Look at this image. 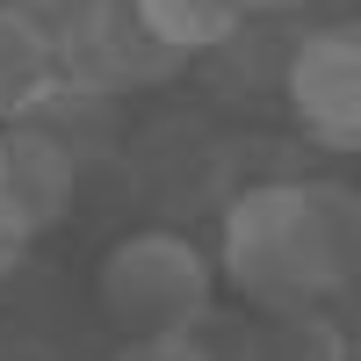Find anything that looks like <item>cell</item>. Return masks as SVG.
<instances>
[{
  "mask_svg": "<svg viewBox=\"0 0 361 361\" xmlns=\"http://www.w3.org/2000/svg\"><path fill=\"white\" fill-rule=\"evenodd\" d=\"M224 275L260 311H311L361 275V188L246 180L224 195Z\"/></svg>",
  "mask_w": 361,
  "mask_h": 361,
  "instance_id": "1",
  "label": "cell"
},
{
  "mask_svg": "<svg viewBox=\"0 0 361 361\" xmlns=\"http://www.w3.org/2000/svg\"><path fill=\"white\" fill-rule=\"evenodd\" d=\"M209 289H217V267L195 238L180 231H130L116 238L102 260V311L123 325L130 340L145 333H195L209 318Z\"/></svg>",
  "mask_w": 361,
  "mask_h": 361,
  "instance_id": "2",
  "label": "cell"
},
{
  "mask_svg": "<svg viewBox=\"0 0 361 361\" xmlns=\"http://www.w3.org/2000/svg\"><path fill=\"white\" fill-rule=\"evenodd\" d=\"M282 94L311 145L361 152V22L304 29L282 58Z\"/></svg>",
  "mask_w": 361,
  "mask_h": 361,
  "instance_id": "3",
  "label": "cell"
},
{
  "mask_svg": "<svg viewBox=\"0 0 361 361\" xmlns=\"http://www.w3.org/2000/svg\"><path fill=\"white\" fill-rule=\"evenodd\" d=\"M58 73H66L73 87H94V94L116 102L123 87H159V80H173V73H180V58L159 51V44L137 29L130 0H109V8L87 22L66 51H58Z\"/></svg>",
  "mask_w": 361,
  "mask_h": 361,
  "instance_id": "4",
  "label": "cell"
},
{
  "mask_svg": "<svg viewBox=\"0 0 361 361\" xmlns=\"http://www.w3.org/2000/svg\"><path fill=\"white\" fill-rule=\"evenodd\" d=\"M73 188H80V159L66 145H51L29 123H0V209H8L29 238L51 231L73 209Z\"/></svg>",
  "mask_w": 361,
  "mask_h": 361,
  "instance_id": "5",
  "label": "cell"
},
{
  "mask_svg": "<svg viewBox=\"0 0 361 361\" xmlns=\"http://www.w3.org/2000/svg\"><path fill=\"white\" fill-rule=\"evenodd\" d=\"M130 166H137V180H145L166 209H195L202 195L224 188V152H217L202 130H188V123H159L152 137L137 145Z\"/></svg>",
  "mask_w": 361,
  "mask_h": 361,
  "instance_id": "6",
  "label": "cell"
},
{
  "mask_svg": "<svg viewBox=\"0 0 361 361\" xmlns=\"http://www.w3.org/2000/svg\"><path fill=\"white\" fill-rule=\"evenodd\" d=\"M130 15H137V29L159 51L180 58V66L202 58V51H224L238 37V22H246L231 0H130Z\"/></svg>",
  "mask_w": 361,
  "mask_h": 361,
  "instance_id": "7",
  "label": "cell"
},
{
  "mask_svg": "<svg viewBox=\"0 0 361 361\" xmlns=\"http://www.w3.org/2000/svg\"><path fill=\"white\" fill-rule=\"evenodd\" d=\"M29 130H44L51 145H66L73 159H87V152H102V145L116 137V102L109 94H94V87H73L66 73H58L37 102H29V116H22Z\"/></svg>",
  "mask_w": 361,
  "mask_h": 361,
  "instance_id": "8",
  "label": "cell"
},
{
  "mask_svg": "<svg viewBox=\"0 0 361 361\" xmlns=\"http://www.w3.org/2000/svg\"><path fill=\"white\" fill-rule=\"evenodd\" d=\"M58 80V51L15 8H0V123H22L29 102Z\"/></svg>",
  "mask_w": 361,
  "mask_h": 361,
  "instance_id": "9",
  "label": "cell"
},
{
  "mask_svg": "<svg viewBox=\"0 0 361 361\" xmlns=\"http://www.w3.org/2000/svg\"><path fill=\"white\" fill-rule=\"evenodd\" d=\"M0 8H15L29 29H37V37L51 44V51H66L73 37H80V29L87 22H94L102 8H109V0H0Z\"/></svg>",
  "mask_w": 361,
  "mask_h": 361,
  "instance_id": "10",
  "label": "cell"
},
{
  "mask_svg": "<svg viewBox=\"0 0 361 361\" xmlns=\"http://www.w3.org/2000/svg\"><path fill=\"white\" fill-rule=\"evenodd\" d=\"M116 361H217V354H209V340H195V333H145V340H123Z\"/></svg>",
  "mask_w": 361,
  "mask_h": 361,
  "instance_id": "11",
  "label": "cell"
},
{
  "mask_svg": "<svg viewBox=\"0 0 361 361\" xmlns=\"http://www.w3.org/2000/svg\"><path fill=\"white\" fill-rule=\"evenodd\" d=\"M22 260H29V231H22V224L8 217V209H0V282H8Z\"/></svg>",
  "mask_w": 361,
  "mask_h": 361,
  "instance_id": "12",
  "label": "cell"
},
{
  "mask_svg": "<svg viewBox=\"0 0 361 361\" xmlns=\"http://www.w3.org/2000/svg\"><path fill=\"white\" fill-rule=\"evenodd\" d=\"M238 15H289V8H304V0H231Z\"/></svg>",
  "mask_w": 361,
  "mask_h": 361,
  "instance_id": "13",
  "label": "cell"
},
{
  "mask_svg": "<svg viewBox=\"0 0 361 361\" xmlns=\"http://www.w3.org/2000/svg\"><path fill=\"white\" fill-rule=\"evenodd\" d=\"M354 361H361V354H354Z\"/></svg>",
  "mask_w": 361,
  "mask_h": 361,
  "instance_id": "14",
  "label": "cell"
}]
</instances>
